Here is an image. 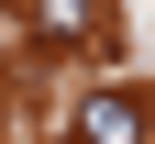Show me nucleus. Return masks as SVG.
Instances as JSON below:
<instances>
[{
    "label": "nucleus",
    "instance_id": "2",
    "mask_svg": "<svg viewBox=\"0 0 155 144\" xmlns=\"http://www.w3.org/2000/svg\"><path fill=\"white\" fill-rule=\"evenodd\" d=\"M33 45H111V0H22Z\"/></svg>",
    "mask_w": 155,
    "mask_h": 144
},
{
    "label": "nucleus",
    "instance_id": "1",
    "mask_svg": "<svg viewBox=\"0 0 155 144\" xmlns=\"http://www.w3.org/2000/svg\"><path fill=\"white\" fill-rule=\"evenodd\" d=\"M144 100H133V89H89V100H78V111H67V144H144Z\"/></svg>",
    "mask_w": 155,
    "mask_h": 144
}]
</instances>
